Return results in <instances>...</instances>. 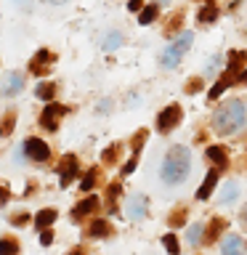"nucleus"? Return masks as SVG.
Returning <instances> with one entry per match:
<instances>
[{
    "label": "nucleus",
    "instance_id": "24",
    "mask_svg": "<svg viewBox=\"0 0 247 255\" xmlns=\"http://www.w3.org/2000/svg\"><path fill=\"white\" fill-rule=\"evenodd\" d=\"M53 96H56V83H43V85L37 88V99L53 101Z\"/></svg>",
    "mask_w": 247,
    "mask_h": 255
},
{
    "label": "nucleus",
    "instance_id": "31",
    "mask_svg": "<svg viewBox=\"0 0 247 255\" xmlns=\"http://www.w3.org/2000/svg\"><path fill=\"white\" fill-rule=\"evenodd\" d=\"M93 183H96V167L85 173V178L80 181V189H83V191H91V189H93Z\"/></svg>",
    "mask_w": 247,
    "mask_h": 255
},
{
    "label": "nucleus",
    "instance_id": "9",
    "mask_svg": "<svg viewBox=\"0 0 247 255\" xmlns=\"http://www.w3.org/2000/svg\"><path fill=\"white\" fill-rule=\"evenodd\" d=\"M245 64H247V53L245 51H229V56H226V75L231 80H237L239 69H242Z\"/></svg>",
    "mask_w": 247,
    "mask_h": 255
},
{
    "label": "nucleus",
    "instance_id": "10",
    "mask_svg": "<svg viewBox=\"0 0 247 255\" xmlns=\"http://www.w3.org/2000/svg\"><path fill=\"white\" fill-rule=\"evenodd\" d=\"M146 197L143 194H133L130 199H127V218L130 221H141L143 215H146Z\"/></svg>",
    "mask_w": 247,
    "mask_h": 255
},
{
    "label": "nucleus",
    "instance_id": "34",
    "mask_svg": "<svg viewBox=\"0 0 247 255\" xmlns=\"http://www.w3.org/2000/svg\"><path fill=\"white\" fill-rule=\"evenodd\" d=\"M221 59H223V56H213L210 64H207V69H205V75H215V72H218V67H221Z\"/></svg>",
    "mask_w": 247,
    "mask_h": 255
},
{
    "label": "nucleus",
    "instance_id": "32",
    "mask_svg": "<svg viewBox=\"0 0 247 255\" xmlns=\"http://www.w3.org/2000/svg\"><path fill=\"white\" fill-rule=\"evenodd\" d=\"M120 191H123V186H120V183H112V186H109V191H107V197H109V210H115V202H117Z\"/></svg>",
    "mask_w": 247,
    "mask_h": 255
},
{
    "label": "nucleus",
    "instance_id": "45",
    "mask_svg": "<svg viewBox=\"0 0 247 255\" xmlns=\"http://www.w3.org/2000/svg\"><path fill=\"white\" fill-rule=\"evenodd\" d=\"M48 3H67V0H48Z\"/></svg>",
    "mask_w": 247,
    "mask_h": 255
},
{
    "label": "nucleus",
    "instance_id": "33",
    "mask_svg": "<svg viewBox=\"0 0 247 255\" xmlns=\"http://www.w3.org/2000/svg\"><path fill=\"white\" fill-rule=\"evenodd\" d=\"M143 141H146V130H141V133H135V135H133V151H135V154L141 151Z\"/></svg>",
    "mask_w": 247,
    "mask_h": 255
},
{
    "label": "nucleus",
    "instance_id": "39",
    "mask_svg": "<svg viewBox=\"0 0 247 255\" xmlns=\"http://www.w3.org/2000/svg\"><path fill=\"white\" fill-rule=\"evenodd\" d=\"M11 223H13V226H27V223H29V215H27V213H21V215H13V218H11Z\"/></svg>",
    "mask_w": 247,
    "mask_h": 255
},
{
    "label": "nucleus",
    "instance_id": "6",
    "mask_svg": "<svg viewBox=\"0 0 247 255\" xmlns=\"http://www.w3.org/2000/svg\"><path fill=\"white\" fill-rule=\"evenodd\" d=\"M24 151H27V157L35 159V162H45V159L51 157V149H48V143L43 138H27L24 141Z\"/></svg>",
    "mask_w": 247,
    "mask_h": 255
},
{
    "label": "nucleus",
    "instance_id": "21",
    "mask_svg": "<svg viewBox=\"0 0 247 255\" xmlns=\"http://www.w3.org/2000/svg\"><path fill=\"white\" fill-rule=\"evenodd\" d=\"M239 194V186L234 181H229V183H223V191H221V205H229V202H234Z\"/></svg>",
    "mask_w": 247,
    "mask_h": 255
},
{
    "label": "nucleus",
    "instance_id": "18",
    "mask_svg": "<svg viewBox=\"0 0 247 255\" xmlns=\"http://www.w3.org/2000/svg\"><path fill=\"white\" fill-rule=\"evenodd\" d=\"M223 229H226V221H223V218H213V221H210V226L205 229V234H207L205 239H207V242H215Z\"/></svg>",
    "mask_w": 247,
    "mask_h": 255
},
{
    "label": "nucleus",
    "instance_id": "1",
    "mask_svg": "<svg viewBox=\"0 0 247 255\" xmlns=\"http://www.w3.org/2000/svg\"><path fill=\"white\" fill-rule=\"evenodd\" d=\"M247 125V104L245 101H226L223 107L213 115V130L218 135H234Z\"/></svg>",
    "mask_w": 247,
    "mask_h": 255
},
{
    "label": "nucleus",
    "instance_id": "27",
    "mask_svg": "<svg viewBox=\"0 0 247 255\" xmlns=\"http://www.w3.org/2000/svg\"><path fill=\"white\" fill-rule=\"evenodd\" d=\"M117 157H120V143H112V146L101 154V159H104L107 165H115V162H117Z\"/></svg>",
    "mask_w": 247,
    "mask_h": 255
},
{
    "label": "nucleus",
    "instance_id": "3",
    "mask_svg": "<svg viewBox=\"0 0 247 255\" xmlns=\"http://www.w3.org/2000/svg\"><path fill=\"white\" fill-rule=\"evenodd\" d=\"M191 40H194V32H181L178 37H175V43L173 45H167L165 51H162V56H159V64H162V69H173L175 64L181 61V56L191 48Z\"/></svg>",
    "mask_w": 247,
    "mask_h": 255
},
{
    "label": "nucleus",
    "instance_id": "16",
    "mask_svg": "<svg viewBox=\"0 0 247 255\" xmlns=\"http://www.w3.org/2000/svg\"><path fill=\"white\" fill-rule=\"evenodd\" d=\"M56 215H59V213H56L53 207H45V210H40V213L35 215V226H37V229H48V226L56 221Z\"/></svg>",
    "mask_w": 247,
    "mask_h": 255
},
{
    "label": "nucleus",
    "instance_id": "25",
    "mask_svg": "<svg viewBox=\"0 0 247 255\" xmlns=\"http://www.w3.org/2000/svg\"><path fill=\"white\" fill-rule=\"evenodd\" d=\"M157 11H159V5H146V8H141L138 21H141V24H151V21L157 19Z\"/></svg>",
    "mask_w": 247,
    "mask_h": 255
},
{
    "label": "nucleus",
    "instance_id": "23",
    "mask_svg": "<svg viewBox=\"0 0 247 255\" xmlns=\"http://www.w3.org/2000/svg\"><path fill=\"white\" fill-rule=\"evenodd\" d=\"M120 45H123V32H109V35L104 37V48H107V51H115Z\"/></svg>",
    "mask_w": 247,
    "mask_h": 255
},
{
    "label": "nucleus",
    "instance_id": "30",
    "mask_svg": "<svg viewBox=\"0 0 247 255\" xmlns=\"http://www.w3.org/2000/svg\"><path fill=\"white\" fill-rule=\"evenodd\" d=\"M162 245H165V250L170 253V255H178V239H175V234H165L162 237Z\"/></svg>",
    "mask_w": 247,
    "mask_h": 255
},
{
    "label": "nucleus",
    "instance_id": "44",
    "mask_svg": "<svg viewBox=\"0 0 247 255\" xmlns=\"http://www.w3.org/2000/svg\"><path fill=\"white\" fill-rule=\"evenodd\" d=\"M239 218H242V223H247V207L242 210V215H239Z\"/></svg>",
    "mask_w": 247,
    "mask_h": 255
},
{
    "label": "nucleus",
    "instance_id": "46",
    "mask_svg": "<svg viewBox=\"0 0 247 255\" xmlns=\"http://www.w3.org/2000/svg\"><path fill=\"white\" fill-rule=\"evenodd\" d=\"M159 3H170V0H159Z\"/></svg>",
    "mask_w": 247,
    "mask_h": 255
},
{
    "label": "nucleus",
    "instance_id": "19",
    "mask_svg": "<svg viewBox=\"0 0 247 255\" xmlns=\"http://www.w3.org/2000/svg\"><path fill=\"white\" fill-rule=\"evenodd\" d=\"M197 19L202 21V24H210V21H215V19H218V5H213V3L202 5V8H199V13H197Z\"/></svg>",
    "mask_w": 247,
    "mask_h": 255
},
{
    "label": "nucleus",
    "instance_id": "35",
    "mask_svg": "<svg viewBox=\"0 0 247 255\" xmlns=\"http://www.w3.org/2000/svg\"><path fill=\"white\" fill-rule=\"evenodd\" d=\"M51 242H53V231H51V229H40V245L48 247Z\"/></svg>",
    "mask_w": 247,
    "mask_h": 255
},
{
    "label": "nucleus",
    "instance_id": "29",
    "mask_svg": "<svg viewBox=\"0 0 247 255\" xmlns=\"http://www.w3.org/2000/svg\"><path fill=\"white\" fill-rule=\"evenodd\" d=\"M205 234V229H202V223H194V226L189 229V234H186V242L189 245H197L199 242V237Z\"/></svg>",
    "mask_w": 247,
    "mask_h": 255
},
{
    "label": "nucleus",
    "instance_id": "20",
    "mask_svg": "<svg viewBox=\"0 0 247 255\" xmlns=\"http://www.w3.org/2000/svg\"><path fill=\"white\" fill-rule=\"evenodd\" d=\"M231 83H234V80H231L229 75H223V77H218V83H215V85L210 88V93H207V99H210V101H215V99H218V96H221L223 91H226V88H229Z\"/></svg>",
    "mask_w": 247,
    "mask_h": 255
},
{
    "label": "nucleus",
    "instance_id": "42",
    "mask_svg": "<svg viewBox=\"0 0 247 255\" xmlns=\"http://www.w3.org/2000/svg\"><path fill=\"white\" fill-rule=\"evenodd\" d=\"M109 107H112V101H101V107H99V112H109Z\"/></svg>",
    "mask_w": 247,
    "mask_h": 255
},
{
    "label": "nucleus",
    "instance_id": "2",
    "mask_svg": "<svg viewBox=\"0 0 247 255\" xmlns=\"http://www.w3.org/2000/svg\"><path fill=\"white\" fill-rule=\"evenodd\" d=\"M189 170H191V151L186 146H181V143L167 149V154L162 159V170H159V175H162V181L167 183V186H178V183H183Z\"/></svg>",
    "mask_w": 247,
    "mask_h": 255
},
{
    "label": "nucleus",
    "instance_id": "5",
    "mask_svg": "<svg viewBox=\"0 0 247 255\" xmlns=\"http://www.w3.org/2000/svg\"><path fill=\"white\" fill-rule=\"evenodd\" d=\"M67 115V107H61V104H48L43 109V117H40V123H43L45 130H59V120Z\"/></svg>",
    "mask_w": 247,
    "mask_h": 255
},
{
    "label": "nucleus",
    "instance_id": "15",
    "mask_svg": "<svg viewBox=\"0 0 247 255\" xmlns=\"http://www.w3.org/2000/svg\"><path fill=\"white\" fill-rule=\"evenodd\" d=\"M207 157L215 162L218 170H226V167H229V154H226V149H223V146H207Z\"/></svg>",
    "mask_w": 247,
    "mask_h": 255
},
{
    "label": "nucleus",
    "instance_id": "38",
    "mask_svg": "<svg viewBox=\"0 0 247 255\" xmlns=\"http://www.w3.org/2000/svg\"><path fill=\"white\" fill-rule=\"evenodd\" d=\"M181 21H183V16H181V13H175L173 19H170V27H167L165 32H167V35H173V32L178 29V24H181Z\"/></svg>",
    "mask_w": 247,
    "mask_h": 255
},
{
    "label": "nucleus",
    "instance_id": "12",
    "mask_svg": "<svg viewBox=\"0 0 247 255\" xmlns=\"http://www.w3.org/2000/svg\"><path fill=\"white\" fill-rule=\"evenodd\" d=\"M21 88H24L21 72H8L5 85H3V93H5V96H16V93H21Z\"/></svg>",
    "mask_w": 247,
    "mask_h": 255
},
{
    "label": "nucleus",
    "instance_id": "11",
    "mask_svg": "<svg viewBox=\"0 0 247 255\" xmlns=\"http://www.w3.org/2000/svg\"><path fill=\"white\" fill-rule=\"evenodd\" d=\"M99 197H88V199H83L80 205H75V210H72V218L75 221H83L85 215H91V213H96L99 210Z\"/></svg>",
    "mask_w": 247,
    "mask_h": 255
},
{
    "label": "nucleus",
    "instance_id": "26",
    "mask_svg": "<svg viewBox=\"0 0 247 255\" xmlns=\"http://www.w3.org/2000/svg\"><path fill=\"white\" fill-rule=\"evenodd\" d=\"M0 255H19L16 239H0Z\"/></svg>",
    "mask_w": 247,
    "mask_h": 255
},
{
    "label": "nucleus",
    "instance_id": "43",
    "mask_svg": "<svg viewBox=\"0 0 247 255\" xmlns=\"http://www.w3.org/2000/svg\"><path fill=\"white\" fill-rule=\"evenodd\" d=\"M5 199H8V194H5V189L0 186V202H5Z\"/></svg>",
    "mask_w": 247,
    "mask_h": 255
},
{
    "label": "nucleus",
    "instance_id": "40",
    "mask_svg": "<svg viewBox=\"0 0 247 255\" xmlns=\"http://www.w3.org/2000/svg\"><path fill=\"white\" fill-rule=\"evenodd\" d=\"M143 0H127V11H141Z\"/></svg>",
    "mask_w": 247,
    "mask_h": 255
},
{
    "label": "nucleus",
    "instance_id": "41",
    "mask_svg": "<svg viewBox=\"0 0 247 255\" xmlns=\"http://www.w3.org/2000/svg\"><path fill=\"white\" fill-rule=\"evenodd\" d=\"M237 83H239V85H245V83H247V69H242V72L237 75Z\"/></svg>",
    "mask_w": 247,
    "mask_h": 255
},
{
    "label": "nucleus",
    "instance_id": "37",
    "mask_svg": "<svg viewBox=\"0 0 247 255\" xmlns=\"http://www.w3.org/2000/svg\"><path fill=\"white\" fill-rule=\"evenodd\" d=\"M135 165H138V154H133V159H127L125 167H123V173H125V175H130V173L135 170Z\"/></svg>",
    "mask_w": 247,
    "mask_h": 255
},
{
    "label": "nucleus",
    "instance_id": "8",
    "mask_svg": "<svg viewBox=\"0 0 247 255\" xmlns=\"http://www.w3.org/2000/svg\"><path fill=\"white\" fill-rule=\"evenodd\" d=\"M51 64H53V53L51 51H37L35 56H32V61H29V72L32 75H48V72H51Z\"/></svg>",
    "mask_w": 247,
    "mask_h": 255
},
{
    "label": "nucleus",
    "instance_id": "4",
    "mask_svg": "<svg viewBox=\"0 0 247 255\" xmlns=\"http://www.w3.org/2000/svg\"><path fill=\"white\" fill-rule=\"evenodd\" d=\"M181 107L178 104H170V107H165L162 112H159V117H157V130L159 133H170L175 125L181 123Z\"/></svg>",
    "mask_w": 247,
    "mask_h": 255
},
{
    "label": "nucleus",
    "instance_id": "22",
    "mask_svg": "<svg viewBox=\"0 0 247 255\" xmlns=\"http://www.w3.org/2000/svg\"><path fill=\"white\" fill-rule=\"evenodd\" d=\"M13 125H16V112L3 115V120H0V135H11L13 133Z\"/></svg>",
    "mask_w": 247,
    "mask_h": 255
},
{
    "label": "nucleus",
    "instance_id": "14",
    "mask_svg": "<svg viewBox=\"0 0 247 255\" xmlns=\"http://www.w3.org/2000/svg\"><path fill=\"white\" fill-rule=\"evenodd\" d=\"M215 183H218V170H210V173H207V178L202 181V186L197 189V199H199V202H202V199H207V197L213 194Z\"/></svg>",
    "mask_w": 247,
    "mask_h": 255
},
{
    "label": "nucleus",
    "instance_id": "7",
    "mask_svg": "<svg viewBox=\"0 0 247 255\" xmlns=\"http://www.w3.org/2000/svg\"><path fill=\"white\" fill-rule=\"evenodd\" d=\"M80 173V162L75 154H64L61 165H59V175H61V186H69L75 181V175Z\"/></svg>",
    "mask_w": 247,
    "mask_h": 255
},
{
    "label": "nucleus",
    "instance_id": "28",
    "mask_svg": "<svg viewBox=\"0 0 247 255\" xmlns=\"http://www.w3.org/2000/svg\"><path fill=\"white\" fill-rule=\"evenodd\" d=\"M167 223L175 229V226H181V223H186V207H178V210H173V215L167 218Z\"/></svg>",
    "mask_w": 247,
    "mask_h": 255
},
{
    "label": "nucleus",
    "instance_id": "17",
    "mask_svg": "<svg viewBox=\"0 0 247 255\" xmlns=\"http://www.w3.org/2000/svg\"><path fill=\"white\" fill-rule=\"evenodd\" d=\"M88 234L91 237H96V239H101V237H109L112 234V226L104 218H96L93 223H91V229H88Z\"/></svg>",
    "mask_w": 247,
    "mask_h": 255
},
{
    "label": "nucleus",
    "instance_id": "36",
    "mask_svg": "<svg viewBox=\"0 0 247 255\" xmlns=\"http://www.w3.org/2000/svg\"><path fill=\"white\" fill-rule=\"evenodd\" d=\"M199 88H202V77H191L186 83V93H197Z\"/></svg>",
    "mask_w": 247,
    "mask_h": 255
},
{
    "label": "nucleus",
    "instance_id": "13",
    "mask_svg": "<svg viewBox=\"0 0 247 255\" xmlns=\"http://www.w3.org/2000/svg\"><path fill=\"white\" fill-rule=\"evenodd\" d=\"M221 255H245V242H242V237L229 234L226 239H223V253H221Z\"/></svg>",
    "mask_w": 247,
    "mask_h": 255
}]
</instances>
